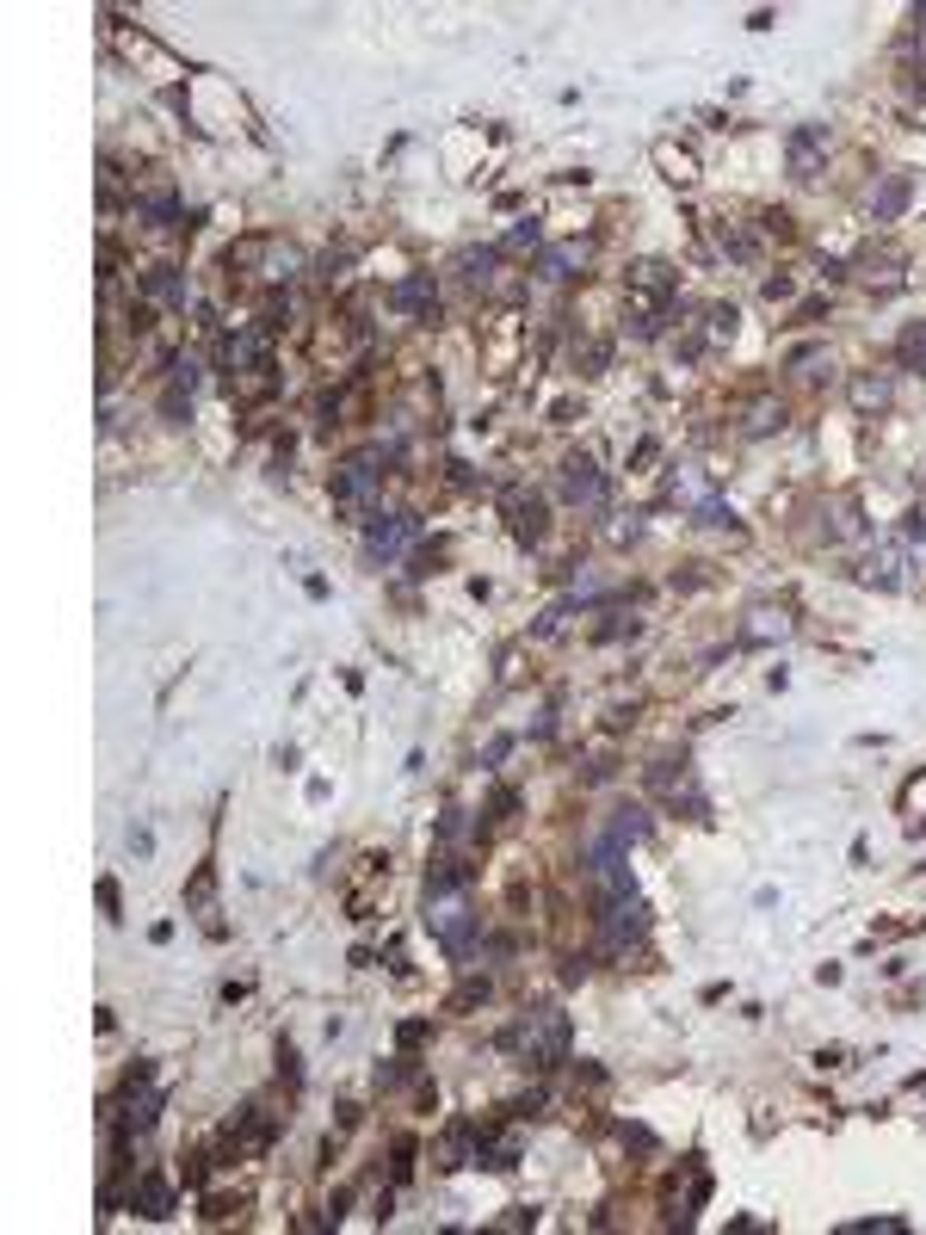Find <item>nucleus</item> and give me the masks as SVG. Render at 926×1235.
<instances>
[{
  "instance_id": "f257e3e1",
  "label": "nucleus",
  "mask_w": 926,
  "mask_h": 1235,
  "mask_svg": "<svg viewBox=\"0 0 926 1235\" xmlns=\"http://www.w3.org/2000/svg\"><path fill=\"white\" fill-rule=\"evenodd\" d=\"M501 1050H513L525 1069H556L562 1056H568V1013H556V1007L525 1013L519 1026L501 1038Z\"/></svg>"
},
{
  "instance_id": "f03ea898",
  "label": "nucleus",
  "mask_w": 926,
  "mask_h": 1235,
  "mask_svg": "<svg viewBox=\"0 0 926 1235\" xmlns=\"http://www.w3.org/2000/svg\"><path fill=\"white\" fill-rule=\"evenodd\" d=\"M426 933H433L451 958H470L476 914H470V902H463V890H433V896H426Z\"/></svg>"
},
{
  "instance_id": "7ed1b4c3",
  "label": "nucleus",
  "mask_w": 926,
  "mask_h": 1235,
  "mask_svg": "<svg viewBox=\"0 0 926 1235\" xmlns=\"http://www.w3.org/2000/svg\"><path fill=\"white\" fill-rule=\"evenodd\" d=\"M630 297H636V309H643V322H636V334H655V328H661L655 315H661V309L673 303V272H667L661 260H643V266L630 272Z\"/></svg>"
},
{
  "instance_id": "20e7f679",
  "label": "nucleus",
  "mask_w": 926,
  "mask_h": 1235,
  "mask_svg": "<svg viewBox=\"0 0 926 1235\" xmlns=\"http://www.w3.org/2000/svg\"><path fill=\"white\" fill-rule=\"evenodd\" d=\"M371 501H377V464H371V457L340 464V470H334V507L359 519V513H371Z\"/></svg>"
},
{
  "instance_id": "39448f33",
  "label": "nucleus",
  "mask_w": 926,
  "mask_h": 1235,
  "mask_svg": "<svg viewBox=\"0 0 926 1235\" xmlns=\"http://www.w3.org/2000/svg\"><path fill=\"white\" fill-rule=\"evenodd\" d=\"M562 494L575 507H605V476L593 470V457H568L562 464Z\"/></svg>"
},
{
  "instance_id": "423d86ee",
  "label": "nucleus",
  "mask_w": 926,
  "mask_h": 1235,
  "mask_svg": "<svg viewBox=\"0 0 926 1235\" xmlns=\"http://www.w3.org/2000/svg\"><path fill=\"white\" fill-rule=\"evenodd\" d=\"M408 538H414V519H408V513H389V519H371V532H365V550L389 562V556H396V550H402Z\"/></svg>"
},
{
  "instance_id": "0eeeda50",
  "label": "nucleus",
  "mask_w": 926,
  "mask_h": 1235,
  "mask_svg": "<svg viewBox=\"0 0 926 1235\" xmlns=\"http://www.w3.org/2000/svg\"><path fill=\"white\" fill-rule=\"evenodd\" d=\"M396 309H402V315H420V322H433V309H439V297H433V272L402 278V285H396Z\"/></svg>"
},
{
  "instance_id": "6e6552de",
  "label": "nucleus",
  "mask_w": 926,
  "mask_h": 1235,
  "mask_svg": "<svg viewBox=\"0 0 926 1235\" xmlns=\"http://www.w3.org/2000/svg\"><path fill=\"white\" fill-rule=\"evenodd\" d=\"M130 1205H136L142 1217H173V1186H167L161 1174H142V1180L130 1186Z\"/></svg>"
},
{
  "instance_id": "1a4fd4ad",
  "label": "nucleus",
  "mask_w": 926,
  "mask_h": 1235,
  "mask_svg": "<svg viewBox=\"0 0 926 1235\" xmlns=\"http://www.w3.org/2000/svg\"><path fill=\"white\" fill-rule=\"evenodd\" d=\"M142 291H149L155 303H173V309H186V303H192V285H186V278L173 272V266H155L149 278H142Z\"/></svg>"
},
{
  "instance_id": "9d476101",
  "label": "nucleus",
  "mask_w": 926,
  "mask_h": 1235,
  "mask_svg": "<svg viewBox=\"0 0 926 1235\" xmlns=\"http://www.w3.org/2000/svg\"><path fill=\"white\" fill-rule=\"evenodd\" d=\"M822 149H828V124H809V130H797V136H791V167H797V173H815V161H822Z\"/></svg>"
},
{
  "instance_id": "9b49d317",
  "label": "nucleus",
  "mask_w": 926,
  "mask_h": 1235,
  "mask_svg": "<svg viewBox=\"0 0 926 1235\" xmlns=\"http://www.w3.org/2000/svg\"><path fill=\"white\" fill-rule=\"evenodd\" d=\"M507 507H513V532H519L525 544L544 538V501H538V494H531V501H525V494H507Z\"/></svg>"
},
{
  "instance_id": "f8f14e48",
  "label": "nucleus",
  "mask_w": 926,
  "mask_h": 1235,
  "mask_svg": "<svg viewBox=\"0 0 926 1235\" xmlns=\"http://www.w3.org/2000/svg\"><path fill=\"white\" fill-rule=\"evenodd\" d=\"M865 581H877V587H896V581H902V544L877 550V556H871V569H865Z\"/></svg>"
},
{
  "instance_id": "ddd939ff",
  "label": "nucleus",
  "mask_w": 926,
  "mask_h": 1235,
  "mask_svg": "<svg viewBox=\"0 0 926 1235\" xmlns=\"http://www.w3.org/2000/svg\"><path fill=\"white\" fill-rule=\"evenodd\" d=\"M470 1124H451L445 1131V1143H439V1168H463V1155H470Z\"/></svg>"
},
{
  "instance_id": "4468645a",
  "label": "nucleus",
  "mask_w": 926,
  "mask_h": 1235,
  "mask_svg": "<svg viewBox=\"0 0 926 1235\" xmlns=\"http://www.w3.org/2000/svg\"><path fill=\"white\" fill-rule=\"evenodd\" d=\"M902 204H908V180L896 173L883 192H877V223H889V217H902Z\"/></svg>"
},
{
  "instance_id": "2eb2a0df",
  "label": "nucleus",
  "mask_w": 926,
  "mask_h": 1235,
  "mask_svg": "<svg viewBox=\"0 0 926 1235\" xmlns=\"http://www.w3.org/2000/svg\"><path fill=\"white\" fill-rule=\"evenodd\" d=\"M852 402H859V408H883L889 402V377H852Z\"/></svg>"
},
{
  "instance_id": "dca6fc26",
  "label": "nucleus",
  "mask_w": 926,
  "mask_h": 1235,
  "mask_svg": "<svg viewBox=\"0 0 926 1235\" xmlns=\"http://www.w3.org/2000/svg\"><path fill=\"white\" fill-rule=\"evenodd\" d=\"M896 352H902V365H926V322H914V328L902 334Z\"/></svg>"
},
{
  "instance_id": "f3484780",
  "label": "nucleus",
  "mask_w": 926,
  "mask_h": 1235,
  "mask_svg": "<svg viewBox=\"0 0 926 1235\" xmlns=\"http://www.w3.org/2000/svg\"><path fill=\"white\" fill-rule=\"evenodd\" d=\"M754 618H760V624H747V643H766V637H785V630H791L778 612H754Z\"/></svg>"
},
{
  "instance_id": "a211bd4d",
  "label": "nucleus",
  "mask_w": 926,
  "mask_h": 1235,
  "mask_svg": "<svg viewBox=\"0 0 926 1235\" xmlns=\"http://www.w3.org/2000/svg\"><path fill=\"white\" fill-rule=\"evenodd\" d=\"M476 1001H488V976H476V982H463L457 995H451V1013H463V1007H476Z\"/></svg>"
},
{
  "instance_id": "6ab92c4d",
  "label": "nucleus",
  "mask_w": 926,
  "mask_h": 1235,
  "mask_svg": "<svg viewBox=\"0 0 926 1235\" xmlns=\"http://www.w3.org/2000/svg\"><path fill=\"white\" fill-rule=\"evenodd\" d=\"M210 890H217V871L204 865V871L192 877V896H186V902H192V908H204V902H210Z\"/></svg>"
},
{
  "instance_id": "aec40b11",
  "label": "nucleus",
  "mask_w": 926,
  "mask_h": 1235,
  "mask_svg": "<svg viewBox=\"0 0 926 1235\" xmlns=\"http://www.w3.org/2000/svg\"><path fill=\"white\" fill-rule=\"evenodd\" d=\"M278 1075H284V1081H291V1087L303 1081V1069H297V1050H291V1044H278Z\"/></svg>"
},
{
  "instance_id": "412c9836",
  "label": "nucleus",
  "mask_w": 926,
  "mask_h": 1235,
  "mask_svg": "<svg viewBox=\"0 0 926 1235\" xmlns=\"http://www.w3.org/2000/svg\"><path fill=\"white\" fill-rule=\"evenodd\" d=\"M420 1038H426V1019H408V1026H402V1050H414Z\"/></svg>"
}]
</instances>
